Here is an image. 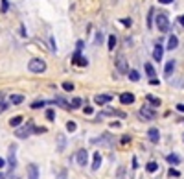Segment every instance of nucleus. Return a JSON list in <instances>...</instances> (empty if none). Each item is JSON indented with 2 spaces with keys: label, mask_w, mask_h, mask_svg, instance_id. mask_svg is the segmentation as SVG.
Instances as JSON below:
<instances>
[{
  "label": "nucleus",
  "mask_w": 184,
  "mask_h": 179,
  "mask_svg": "<svg viewBox=\"0 0 184 179\" xmlns=\"http://www.w3.org/2000/svg\"><path fill=\"white\" fill-rule=\"evenodd\" d=\"M81 105H83V100H81V98H72L70 109H77V107H81Z\"/></svg>",
  "instance_id": "393cba45"
},
{
  "label": "nucleus",
  "mask_w": 184,
  "mask_h": 179,
  "mask_svg": "<svg viewBox=\"0 0 184 179\" xmlns=\"http://www.w3.org/2000/svg\"><path fill=\"white\" fill-rule=\"evenodd\" d=\"M146 170H147L149 174H153V172H157V170H159V165H157L155 161H151V163H147V165H146Z\"/></svg>",
  "instance_id": "a878e982"
},
{
  "label": "nucleus",
  "mask_w": 184,
  "mask_h": 179,
  "mask_svg": "<svg viewBox=\"0 0 184 179\" xmlns=\"http://www.w3.org/2000/svg\"><path fill=\"white\" fill-rule=\"evenodd\" d=\"M177 111H179V113H184V104H179V105H177Z\"/></svg>",
  "instance_id": "79ce46f5"
},
{
  "label": "nucleus",
  "mask_w": 184,
  "mask_h": 179,
  "mask_svg": "<svg viewBox=\"0 0 184 179\" xmlns=\"http://www.w3.org/2000/svg\"><path fill=\"white\" fill-rule=\"evenodd\" d=\"M140 116L142 118H146V120H153L155 116H157V113L151 109V107H147V105H144L142 109H140Z\"/></svg>",
  "instance_id": "423d86ee"
},
{
  "label": "nucleus",
  "mask_w": 184,
  "mask_h": 179,
  "mask_svg": "<svg viewBox=\"0 0 184 179\" xmlns=\"http://www.w3.org/2000/svg\"><path fill=\"white\" fill-rule=\"evenodd\" d=\"M33 128H35V126H33L31 122H28L26 126H22V128L15 129V137H17V139H28V137L33 133Z\"/></svg>",
  "instance_id": "7ed1b4c3"
},
{
  "label": "nucleus",
  "mask_w": 184,
  "mask_h": 179,
  "mask_svg": "<svg viewBox=\"0 0 184 179\" xmlns=\"http://www.w3.org/2000/svg\"><path fill=\"white\" fill-rule=\"evenodd\" d=\"M9 102H11L13 105H18V104H22V102H24V96H22V94H11Z\"/></svg>",
  "instance_id": "f3484780"
},
{
  "label": "nucleus",
  "mask_w": 184,
  "mask_h": 179,
  "mask_svg": "<svg viewBox=\"0 0 184 179\" xmlns=\"http://www.w3.org/2000/svg\"><path fill=\"white\" fill-rule=\"evenodd\" d=\"M33 133H46V128H33Z\"/></svg>",
  "instance_id": "58836bf2"
},
{
  "label": "nucleus",
  "mask_w": 184,
  "mask_h": 179,
  "mask_svg": "<svg viewBox=\"0 0 184 179\" xmlns=\"http://www.w3.org/2000/svg\"><path fill=\"white\" fill-rule=\"evenodd\" d=\"M179 22H181V24L184 26V15H181V17H179Z\"/></svg>",
  "instance_id": "49530a36"
},
{
  "label": "nucleus",
  "mask_w": 184,
  "mask_h": 179,
  "mask_svg": "<svg viewBox=\"0 0 184 179\" xmlns=\"http://www.w3.org/2000/svg\"><path fill=\"white\" fill-rule=\"evenodd\" d=\"M120 102L123 105H131V104H135V94L133 92H123V94H120Z\"/></svg>",
  "instance_id": "0eeeda50"
},
{
  "label": "nucleus",
  "mask_w": 184,
  "mask_h": 179,
  "mask_svg": "<svg viewBox=\"0 0 184 179\" xmlns=\"http://www.w3.org/2000/svg\"><path fill=\"white\" fill-rule=\"evenodd\" d=\"M120 142H122V144H129V142H131V137H129V135H123V137L120 139Z\"/></svg>",
  "instance_id": "f704fd0d"
},
{
  "label": "nucleus",
  "mask_w": 184,
  "mask_h": 179,
  "mask_svg": "<svg viewBox=\"0 0 184 179\" xmlns=\"http://www.w3.org/2000/svg\"><path fill=\"white\" fill-rule=\"evenodd\" d=\"M166 161H168L170 165H179V163H181V157H179L177 153H170V155L166 157Z\"/></svg>",
  "instance_id": "6ab92c4d"
},
{
  "label": "nucleus",
  "mask_w": 184,
  "mask_h": 179,
  "mask_svg": "<svg viewBox=\"0 0 184 179\" xmlns=\"http://www.w3.org/2000/svg\"><path fill=\"white\" fill-rule=\"evenodd\" d=\"M122 24H123V26H131L133 22H131V18H122Z\"/></svg>",
  "instance_id": "ea45409f"
},
{
  "label": "nucleus",
  "mask_w": 184,
  "mask_h": 179,
  "mask_svg": "<svg viewBox=\"0 0 184 179\" xmlns=\"http://www.w3.org/2000/svg\"><path fill=\"white\" fill-rule=\"evenodd\" d=\"M22 120H24V118H22L20 115H18V116H13V118L9 120V126H11V128H18V126L22 124Z\"/></svg>",
  "instance_id": "5701e85b"
},
{
  "label": "nucleus",
  "mask_w": 184,
  "mask_h": 179,
  "mask_svg": "<svg viewBox=\"0 0 184 179\" xmlns=\"http://www.w3.org/2000/svg\"><path fill=\"white\" fill-rule=\"evenodd\" d=\"M173 0H159V4H171Z\"/></svg>",
  "instance_id": "c03bdc74"
},
{
  "label": "nucleus",
  "mask_w": 184,
  "mask_h": 179,
  "mask_svg": "<svg viewBox=\"0 0 184 179\" xmlns=\"http://www.w3.org/2000/svg\"><path fill=\"white\" fill-rule=\"evenodd\" d=\"M101 166V155H100V152L98 153H94V161H92V170H98Z\"/></svg>",
  "instance_id": "aec40b11"
},
{
  "label": "nucleus",
  "mask_w": 184,
  "mask_h": 179,
  "mask_svg": "<svg viewBox=\"0 0 184 179\" xmlns=\"http://www.w3.org/2000/svg\"><path fill=\"white\" fill-rule=\"evenodd\" d=\"M116 68H118V72H122V74H127V72H129V65H127V61H125L123 55H118V57H116Z\"/></svg>",
  "instance_id": "20e7f679"
},
{
  "label": "nucleus",
  "mask_w": 184,
  "mask_h": 179,
  "mask_svg": "<svg viewBox=\"0 0 184 179\" xmlns=\"http://www.w3.org/2000/svg\"><path fill=\"white\" fill-rule=\"evenodd\" d=\"M153 17H155V9L151 7L147 13V28H153Z\"/></svg>",
  "instance_id": "bb28decb"
},
{
  "label": "nucleus",
  "mask_w": 184,
  "mask_h": 179,
  "mask_svg": "<svg viewBox=\"0 0 184 179\" xmlns=\"http://www.w3.org/2000/svg\"><path fill=\"white\" fill-rule=\"evenodd\" d=\"M123 174H125V168L120 166V168H118V177H116V179H123Z\"/></svg>",
  "instance_id": "c9c22d12"
},
{
  "label": "nucleus",
  "mask_w": 184,
  "mask_h": 179,
  "mask_svg": "<svg viewBox=\"0 0 184 179\" xmlns=\"http://www.w3.org/2000/svg\"><path fill=\"white\" fill-rule=\"evenodd\" d=\"M149 85H153V87H157V85H160V81H159L157 78H151V79H149Z\"/></svg>",
  "instance_id": "e433bc0d"
},
{
  "label": "nucleus",
  "mask_w": 184,
  "mask_h": 179,
  "mask_svg": "<svg viewBox=\"0 0 184 179\" xmlns=\"http://www.w3.org/2000/svg\"><path fill=\"white\" fill-rule=\"evenodd\" d=\"M111 100H112L111 94H96V96H94V102H96L98 105H105V104H109Z\"/></svg>",
  "instance_id": "6e6552de"
},
{
  "label": "nucleus",
  "mask_w": 184,
  "mask_h": 179,
  "mask_svg": "<svg viewBox=\"0 0 184 179\" xmlns=\"http://www.w3.org/2000/svg\"><path fill=\"white\" fill-rule=\"evenodd\" d=\"M144 68H146V74L149 76V79H151V78H155V68H153V65H151V63H146V65H144Z\"/></svg>",
  "instance_id": "b1692460"
},
{
  "label": "nucleus",
  "mask_w": 184,
  "mask_h": 179,
  "mask_svg": "<svg viewBox=\"0 0 184 179\" xmlns=\"http://www.w3.org/2000/svg\"><path fill=\"white\" fill-rule=\"evenodd\" d=\"M116 46V35H109V50H114Z\"/></svg>",
  "instance_id": "c85d7f7f"
},
{
  "label": "nucleus",
  "mask_w": 184,
  "mask_h": 179,
  "mask_svg": "<svg viewBox=\"0 0 184 179\" xmlns=\"http://www.w3.org/2000/svg\"><path fill=\"white\" fill-rule=\"evenodd\" d=\"M83 111H85V115H92V113H94V109H92L90 105H85V109H83Z\"/></svg>",
  "instance_id": "4c0bfd02"
},
{
  "label": "nucleus",
  "mask_w": 184,
  "mask_h": 179,
  "mask_svg": "<svg viewBox=\"0 0 184 179\" xmlns=\"http://www.w3.org/2000/svg\"><path fill=\"white\" fill-rule=\"evenodd\" d=\"M46 118H48V120H55V113H53V109H48V111H46Z\"/></svg>",
  "instance_id": "473e14b6"
},
{
  "label": "nucleus",
  "mask_w": 184,
  "mask_h": 179,
  "mask_svg": "<svg viewBox=\"0 0 184 179\" xmlns=\"http://www.w3.org/2000/svg\"><path fill=\"white\" fill-rule=\"evenodd\" d=\"M127 76H129L131 81H138V79H140V72H138V70H133V68H129Z\"/></svg>",
  "instance_id": "412c9836"
},
{
  "label": "nucleus",
  "mask_w": 184,
  "mask_h": 179,
  "mask_svg": "<svg viewBox=\"0 0 184 179\" xmlns=\"http://www.w3.org/2000/svg\"><path fill=\"white\" fill-rule=\"evenodd\" d=\"M101 41H103V35H101V33H96V44H100Z\"/></svg>",
  "instance_id": "a19ab883"
},
{
  "label": "nucleus",
  "mask_w": 184,
  "mask_h": 179,
  "mask_svg": "<svg viewBox=\"0 0 184 179\" xmlns=\"http://www.w3.org/2000/svg\"><path fill=\"white\" fill-rule=\"evenodd\" d=\"M7 9H9V2H7V0H2V7H0V11H2V13H7Z\"/></svg>",
  "instance_id": "7c9ffc66"
},
{
  "label": "nucleus",
  "mask_w": 184,
  "mask_h": 179,
  "mask_svg": "<svg viewBox=\"0 0 184 179\" xmlns=\"http://www.w3.org/2000/svg\"><path fill=\"white\" fill-rule=\"evenodd\" d=\"M162 55H164V48H162V44L159 43V44H155V48H153V59H155V61H162Z\"/></svg>",
  "instance_id": "9d476101"
},
{
  "label": "nucleus",
  "mask_w": 184,
  "mask_h": 179,
  "mask_svg": "<svg viewBox=\"0 0 184 179\" xmlns=\"http://www.w3.org/2000/svg\"><path fill=\"white\" fill-rule=\"evenodd\" d=\"M146 100H147L153 107H160V104H162V100L157 98V96H153V94H146Z\"/></svg>",
  "instance_id": "4468645a"
},
{
  "label": "nucleus",
  "mask_w": 184,
  "mask_h": 179,
  "mask_svg": "<svg viewBox=\"0 0 184 179\" xmlns=\"http://www.w3.org/2000/svg\"><path fill=\"white\" fill-rule=\"evenodd\" d=\"M168 176H170V177H179L181 174H179V170H173V168H170V170H168Z\"/></svg>",
  "instance_id": "72a5a7b5"
},
{
  "label": "nucleus",
  "mask_w": 184,
  "mask_h": 179,
  "mask_svg": "<svg viewBox=\"0 0 184 179\" xmlns=\"http://www.w3.org/2000/svg\"><path fill=\"white\" fill-rule=\"evenodd\" d=\"M81 48H83V41H79V43H77V52H81Z\"/></svg>",
  "instance_id": "37998d69"
},
{
  "label": "nucleus",
  "mask_w": 184,
  "mask_h": 179,
  "mask_svg": "<svg viewBox=\"0 0 184 179\" xmlns=\"http://www.w3.org/2000/svg\"><path fill=\"white\" fill-rule=\"evenodd\" d=\"M4 165H6V161H4V159L0 157V168H4Z\"/></svg>",
  "instance_id": "a18cd8bd"
},
{
  "label": "nucleus",
  "mask_w": 184,
  "mask_h": 179,
  "mask_svg": "<svg viewBox=\"0 0 184 179\" xmlns=\"http://www.w3.org/2000/svg\"><path fill=\"white\" fill-rule=\"evenodd\" d=\"M65 146H66V139H65V135H57V150L63 152Z\"/></svg>",
  "instance_id": "a211bd4d"
},
{
  "label": "nucleus",
  "mask_w": 184,
  "mask_h": 179,
  "mask_svg": "<svg viewBox=\"0 0 184 179\" xmlns=\"http://www.w3.org/2000/svg\"><path fill=\"white\" fill-rule=\"evenodd\" d=\"M147 137H149V140H151L153 144H159V140H160V131H159L157 128H151V129L147 131Z\"/></svg>",
  "instance_id": "1a4fd4ad"
},
{
  "label": "nucleus",
  "mask_w": 184,
  "mask_h": 179,
  "mask_svg": "<svg viewBox=\"0 0 184 179\" xmlns=\"http://www.w3.org/2000/svg\"><path fill=\"white\" fill-rule=\"evenodd\" d=\"M52 104H55V105H59V107H63V109H66V111H72V109H70V104H68L65 98H55Z\"/></svg>",
  "instance_id": "2eb2a0df"
},
{
  "label": "nucleus",
  "mask_w": 184,
  "mask_h": 179,
  "mask_svg": "<svg viewBox=\"0 0 184 179\" xmlns=\"http://www.w3.org/2000/svg\"><path fill=\"white\" fill-rule=\"evenodd\" d=\"M177 46H179V39H177V35H170V39H168V46H166V48L173 52Z\"/></svg>",
  "instance_id": "f8f14e48"
},
{
  "label": "nucleus",
  "mask_w": 184,
  "mask_h": 179,
  "mask_svg": "<svg viewBox=\"0 0 184 179\" xmlns=\"http://www.w3.org/2000/svg\"><path fill=\"white\" fill-rule=\"evenodd\" d=\"M28 179H39V168L37 165H28Z\"/></svg>",
  "instance_id": "9b49d317"
},
{
  "label": "nucleus",
  "mask_w": 184,
  "mask_h": 179,
  "mask_svg": "<svg viewBox=\"0 0 184 179\" xmlns=\"http://www.w3.org/2000/svg\"><path fill=\"white\" fill-rule=\"evenodd\" d=\"M15 150H17L15 146H9V159H7V161H9V166H11V170H13V168L17 166V159H15Z\"/></svg>",
  "instance_id": "dca6fc26"
},
{
  "label": "nucleus",
  "mask_w": 184,
  "mask_h": 179,
  "mask_svg": "<svg viewBox=\"0 0 184 179\" xmlns=\"http://www.w3.org/2000/svg\"><path fill=\"white\" fill-rule=\"evenodd\" d=\"M155 26L162 31V33H168L170 31V18L166 13H159L157 18H155Z\"/></svg>",
  "instance_id": "f03ea898"
},
{
  "label": "nucleus",
  "mask_w": 184,
  "mask_h": 179,
  "mask_svg": "<svg viewBox=\"0 0 184 179\" xmlns=\"http://www.w3.org/2000/svg\"><path fill=\"white\" fill-rule=\"evenodd\" d=\"M76 161H77L79 166H87V163H88V152L87 150H79L76 153Z\"/></svg>",
  "instance_id": "39448f33"
},
{
  "label": "nucleus",
  "mask_w": 184,
  "mask_h": 179,
  "mask_svg": "<svg viewBox=\"0 0 184 179\" xmlns=\"http://www.w3.org/2000/svg\"><path fill=\"white\" fill-rule=\"evenodd\" d=\"M28 70L33 72V74H42L46 70V61L41 59V57H33L29 63H28Z\"/></svg>",
  "instance_id": "f257e3e1"
},
{
  "label": "nucleus",
  "mask_w": 184,
  "mask_h": 179,
  "mask_svg": "<svg viewBox=\"0 0 184 179\" xmlns=\"http://www.w3.org/2000/svg\"><path fill=\"white\" fill-rule=\"evenodd\" d=\"M44 105H46V102H42V100H41V102H33V104H31V107H33V109H39V107H44Z\"/></svg>",
  "instance_id": "2f4dec72"
},
{
  "label": "nucleus",
  "mask_w": 184,
  "mask_h": 179,
  "mask_svg": "<svg viewBox=\"0 0 184 179\" xmlns=\"http://www.w3.org/2000/svg\"><path fill=\"white\" fill-rule=\"evenodd\" d=\"M63 89H65L66 92H72V91H74V83H70V81H65V83H63Z\"/></svg>",
  "instance_id": "c756f323"
},
{
  "label": "nucleus",
  "mask_w": 184,
  "mask_h": 179,
  "mask_svg": "<svg viewBox=\"0 0 184 179\" xmlns=\"http://www.w3.org/2000/svg\"><path fill=\"white\" fill-rule=\"evenodd\" d=\"M76 129H77V124H76L74 120H68V122H66V131H70V133H74Z\"/></svg>",
  "instance_id": "cd10ccee"
},
{
  "label": "nucleus",
  "mask_w": 184,
  "mask_h": 179,
  "mask_svg": "<svg viewBox=\"0 0 184 179\" xmlns=\"http://www.w3.org/2000/svg\"><path fill=\"white\" fill-rule=\"evenodd\" d=\"M103 115H111V116H118V118H125V113H123V111H116V109H111V111H105Z\"/></svg>",
  "instance_id": "4be33fe9"
},
{
  "label": "nucleus",
  "mask_w": 184,
  "mask_h": 179,
  "mask_svg": "<svg viewBox=\"0 0 184 179\" xmlns=\"http://www.w3.org/2000/svg\"><path fill=\"white\" fill-rule=\"evenodd\" d=\"M173 70H175V61L171 59V61H168V63H166V68H164V76H166V78H170V76L173 74Z\"/></svg>",
  "instance_id": "ddd939ff"
}]
</instances>
